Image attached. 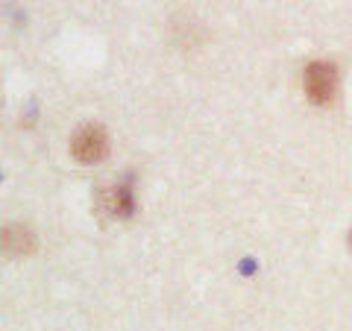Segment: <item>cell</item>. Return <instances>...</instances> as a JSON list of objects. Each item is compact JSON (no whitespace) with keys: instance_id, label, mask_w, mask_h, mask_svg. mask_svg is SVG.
Listing matches in <instances>:
<instances>
[{"instance_id":"obj_1","label":"cell","mask_w":352,"mask_h":331,"mask_svg":"<svg viewBox=\"0 0 352 331\" xmlns=\"http://www.w3.org/2000/svg\"><path fill=\"white\" fill-rule=\"evenodd\" d=\"M109 152V135L100 124H82L71 135V156L82 164H97Z\"/></svg>"},{"instance_id":"obj_2","label":"cell","mask_w":352,"mask_h":331,"mask_svg":"<svg viewBox=\"0 0 352 331\" xmlns=\"http://www.w3.org/2000/svg\"><path fill=\"white\" fill-rule=\"evenodd\" d=\"M305 94L308 100L317 103V106H329L335 100V91H338V68L332 62H323L317 59L305 68Z\"/></svg>"},{"instance_id":"obj_3","label":"cell","mask_w":352,"mask_h":331,"mask_svg":"<svg viewBox=\"0 0 352 331\" xmlns=\"http://www.w3.org/2000/svg\"><path fill=\"white\" fill-rule=\"evenodd\" d=\"M3 249H6V255H12V258H27L38 249V238L21 223L6 226L3 229Z\"/></svg>"},{"instance_id":"obj_4","label":"cell","mask_w":352,"mask_h":331,"mask_svg":"<svg viewBox=\"0 0 352 331\" xmlns=\"http://www.w3.org/2000/svg\"><path fill=\"white\" fill-rule=\"evenodd\" d=\"M100 200H103V208L112 217H129V212H132V194H129L126 185L109 187V191L100 194Z\"/></svg>"},{"instance_id":"obj_5","label":"cell","mask_w":352,"mask_h":331,"mask_svg":"<svg viewBox=\"0 0 352 331\" xmlns=\"http://www.w3.org/2000/svg\"><path fill=\"white\" fill-rule=\"evenodd\" d=\"M349 247H352V231H349Z\"/></svg>"}]
</instances>
